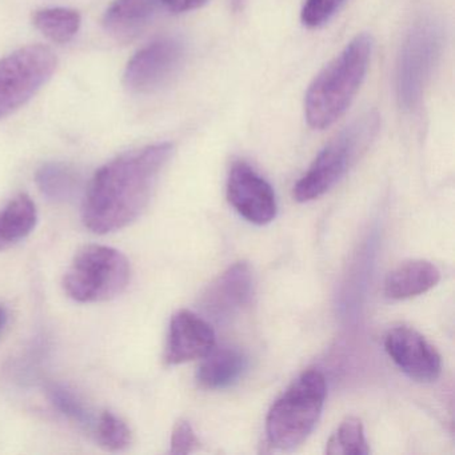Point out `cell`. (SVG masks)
<instances>
[{"label":"cell","instance_id":"6da1fadb","mask_svg":"<svg viewBox=\"0 0 455 455\" xmlns=\"http://www.w3.org/2000/svg\"><path fill=\"white\" fill-rule=\"evenodd\" d=\"M170 143H158L122 154L92 178L84 196L82 220L95 234L121 230L148 207L164 164Z\"/></svg>","mask_w":455,"mask_h":455},{"label":"cell","instance_id":"7a4b0ae2","mask_svg":"<svg viewBox=\"0 0 455 455\" xmlns=\"http://www.w3.org/2000/svg\"><path fill=\"white\" fill-rule=\"evenodd\" d=\"M371 52V38L362 34L314 79L305 100L306 119L313 129H326L345 114L366 76Z\"/></svg>","mask_w":455,"mask_h":455},{"label":"cell","instance_id":"3957f363","mask_svg":"<svg viewBox=\"0 0 455 455\" xmlns=\"http://www.w3.org/2000/svg\"><path fill=\"white\" fill-rule=\"evenodd\" d=\"M326 394V378L318 370H308L297 378L268 411V443L275 449L292 450L305 442L321 417Z\"/></svg>","mask_w":455,"mask_h":455},{"label":"cell","instance_id":"277c9868","mask_svg":"<svg viewBox=\"0 0 455 455\" xmlns=\"http://www.w3.org/2000/svg\"><path fill=\"white\" fill-rule=\"evenodd\" d=\"M378 126L379 118L377 114L367 113L342 130L321 151L302 180L295 185L294 198L298 202H310L326 194L371 142Z\"/></svg>","mask_w":455,"mask_h":455},{"label":"cell","instance_id":"5b68a950","mask_svg":"<svg viewBox=\"0 0 455 455\" xmlns=\"http://www.w3.org/2000/svg\"><path fill=\"white\" fill-rule=\"evenodd\" d=\"M130 276L129 260L121 251L92 244L76 255L66 273L63 287L76 302H103L121 295Z\"/></svg>","mask_w":455,"mask_h":455},{"label":"cell","instance_id":"8992f818","mask_svg":"<svg viewBox=\"0 0 455 455\" xmlns=\"http://www.w3.org/2000/svg\"><path fill=\"white\" fill-rule=\"evenodd\" d=\"M52 49L31 44L0 60V119L22 108L47 82L57 68Z\"/></svg>","mask_w":455,"mask_h":455},{"label":"cell","instance_id":"52a82bcc","mask_svg":"<svg viewBox=\"0 0 455 455\" xmlns=\"http://www.w3.org/2000/svg\"><path fill=\"white\" fill-rule=\"evenodd\" d=\"M441 50L442 33L435 23H420L410 31L396 68V97L404 110H412L422 100Z\"/></svg>","mask_w":455,"mask_h":455},{"label":"cell","instance_id":"ba28073f","mask_svg":"<svg viewBox=\"0 0 455 455\" xmlns=\"http://www.w3.org/2000/svg\"><path fill=\"white\" fill-rule=\"evenodd\" d=\"M185 46L177 38H161L140 49L124 70V86L134 92L164 87L182 66Z\"/></svg>","mask_w":455,"mask_h":455},{"label":"cell","instance_id":"9c48e42d","mask_svg":"<svg viewBox=\"0 0 455 455\" xmlns=\"http://www.w3.org/2000/svg\"><path fill=\"white\" fill-rule=\"evenodd\" d=\"M228 199L239 215L254 225H267L275 218L276 199L273 188L244 162H238L231 169Z\"/></svg>","mask_w":455,"mask_h":455},{"label":"cell","instance_id":"30bf717a","mask_svg":"<svg viewBox=\"0 0 455 455\" xmlns=\"http://www.w3.org/2000/svg\"><path fill=\"white\" fill-rule=\"evenodd\" d=\"M385 347L396 366L417 382L430 383L441 375L442 361L436 348L411 327L390 330Z\"/></svg>","mask_w":455,"mask_h":455},{"label":"cell","instance_id":"8fae6325","mask_svg":"<svg viewBox=\"0 0 455 455\" xmlns=\"http://www.w3.org/2000/svg\"><path fill=\"white\" fill-rule=\"evenodd\" d=\"M215 346V332L209 322L193 311L180 310L172 315L164 361L180 364L204 358Z\"/></svg>","mask_w":455,"mask_h":455},{"label":"cell","instance_id":"7c38bea8","mask_svg":"<svg viewBox=\"0 0 455 455\" xmlns=\"http://www.w3.org/2000/svg\"><path fill=\"white\" fill-rule=\"evenodd\" d=\"M252 291V275L246 262L235 263L222 274L204 295V308L214 318H225L243 307Z\"/></svg>","mask_w":455,"mask_h":455},{"label":"cell","instance_id":"4fadbf2b","mask_svg":"<svg viewBox=\"0 0 455 455\" xmlns=\"http://www.w3.org/2000/svg\"><path fill=\"white\" fill-rule=\"evenodd\" d=\"M162 7V0H114L106 10L103 28L114 38L127 41L142 33Z\"/></svg>","mask_w":455,"mask_h":455},{"label":"cell","instance_id":"5bb4252c","mask_svg":"<svg viewBox=\"0 0 455 455\" xmlns=\"http://www.w3.org/2000/svg\"><path fill=\"white\" fill-rule=\"evenodd\" d=\"M247 369V358L238 348L231 346H214L204 356L196 372L199 386L206 390H222L238 382Z\"/></svg>","mask_w":455,"mask_h":455},{"label":"cell","instance_id":"9a60e30c","mask_svg":"<svg viewBox=\"0 0 455 455\" xmlns=\"http://www.w3.org/2000/svg\"><path fill=\"white\" fill-rule=\"evenodd\" d=\"M439 281L441 273L433 263L423 259L409 260L388 274L385 295L394 300L409 299L425 294Z\"/></svg>","mask_w":455,"mask_h":455},{"label":"cell","instance_id":"2e32d148","mask_svg":"<svg viewBox=\"0 0 455 455\" xmlns=\"http://www.w3.org/2000/svg\"><path fill=\"white\" fill-rule=\"evenodd\" d=\"M36 204L26 194L15 196L0 210V250L9 249L25 239L36 228Z\"/></svg>","mask_w":455,"mask_h":455},{"label":"cell","instance_id":"e0dca14e","mask_svg":"<svg viewBox=\"0 0 455 455\" xmlns=\"http://www.w3.org/2000/svg\"><path fill=\"white\" fill-rule=\"evenodd\" d=\"M36 183L47 198L65 202L78 193L81 175L68 164H47L36 172Z\"/></svg>","mask_w":455,"mask_h":455},{"label":"cell","instance_id":"ac0fdd59","mask_svg":"<svg viewBox=\"0 0 455 455\" xmlns=\"http://www.w3.org/2000/svg\"><path fill=\"white\" fill-rule=\"evenodd\" d=\"M34 26L54 44H68L78 34L82 18L76 10L55 7L39 10L33 17Z\"/></svg>","mask_w":455,"mask_h":455},{"label":"cell","instance_id":"d6986e66","mask_svg":"<svg viewBox=\"0 0 455 455\" xmlns=\"http://www.w3.org/2000/svg\"><path fill=\"white\" fill-rule=\"evenodd\" d=\"M330 455H367L370 452L361 419L348 417L338 426L327 442Z\"/></svg>","mask_w":455,"mask_h":455},{"label":"cell","instance_id":"ffe728a7","mask_svg":"<svg viewBox=\"0 0 455 455\" xmlns=\"http://www.w3.org/2000/svg\"><path fill=\"white\" fill-rule=\"evenodd\" d=\"M95 434L98 443L108 451H122L132 443V431L129 426L110 411H105L100 415Z\"/></svg>","mask_w":455,"mask_h":455},{"label":"cell","instance_id":"44dd1931","mask_svg":"<svg viewBox=\"0 0 455 455\" xmlns=\"http://www.w3.org/2000/svg\"><path fill=\"white\" fill-rule=\"evenodd\" d=\"M49 395L54 406L70 419L76 420L79 425H87L90 422L89 410L73 391L63 386L54 385L49 388Z\"/></svg>","mask_w":455,"mask_h":455},{"label":"cell","instance_id":"7402d4cb","mask_svg":"<svg viewBox=\"0 0 455 455\" xmlns=\"http://www.w3.org/2000/svg\"><path fill=\"white\" fill-rule=\"evenodd\" d=\"M345 0H306L302 10V22L307 28H318L329 22Z\"/></svg>","mask_w":455,"mask_h":455},{"label":"cell","instance_id":"603a6c76","mask_svg":"<svg viewBox=\"0 0 455 455\" xmlns=\"http://www.w3.org/2000/svg\"><path fill=\"white\" fill-rule=\"evenodd\" d=\"M199 447V441L188 420H180L172 434V454H190Z\"/></svg>","mask_w":455,"mask_h":455},{"label":"cell","instance_id":"cb8c5ba5","mask_svg":"<svg viewBox=\"0 0 455 455\" xmlns=\"http://www.w3.org/2000/svg\"><path fill=\"white\" fill-rule=\"evenodd\" d=\"M206 0H162L164 9L172 12H186L198 9Z\"/></svg>","mask_w":455,"mask_h":455},{"label":"cell","instance_id":"d4e9b609","mask_svg":"<svg viewBox=\"0 0 455 455\" xmlns=\"http://www.w3.org/2000/svg\"><path fill=\"white\" fill-rule=\"evenodd\" d=\"M7 322V314L4 311V308L0 307V331L4 330V327L6 326Z\"/></svg>","mask_w":455,"mask_h":455}]
</instances>
